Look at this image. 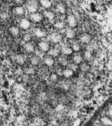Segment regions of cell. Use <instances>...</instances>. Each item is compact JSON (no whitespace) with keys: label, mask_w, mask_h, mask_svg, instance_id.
<instances>
[{"label":"cell","mask_w":112,"mask_h":126,"mask_svg":"<svg viewBox=\"0 0 112 126\" xmlns=\"http://www.w3.org/2000/svg\"><path fill=\"white\" fill-rule=\"evenodd\" d=\"M50 79L52 82H56V81L58 80V76L56 74H51V76H50Z\"/></svg>","instance_id":"cell-30"},{"label":"cell","mask_w":112,"mask_h":126,"mask_svg":"<svg viewBox=\"0 0 112 126\" xmlns=\"http://www.w3.org/2000/svg\"><path fill=\"white\" fill-rule=\"evenodd\" d=\"M109 114L111 115H112V106H111L110 108H109Z\"/></svg>","instance_id":"cell-33"},{"label":"cell","mask_w":112,"mask_h":126,"mask_svg":"<svg viewBox=\"0 0 112 126\" xmlns=\"http://www.w3.org/2000/svg\"><path fill=\"white\" fill-rule=\"evenodd\" d=\"M26 8L29 13H34L38 11V5L37 0H28L27 4H26Z\"/></svg>","instance_id":"cell-1"},{"label":"cell","mask_w":112,"mask_h":126,"mask_svg":"<svg viewBox=\"0 0 112 126\" xmlns=\"http://www.w3.org/2000/svg\"><path fill=\"white\" fill-rule=\"evenodd\" d=\"M90 69V66L86 62H82L80 64V69L81 71H83V72H87Z\"/></svg>","instance_id":"cell-23"},{"label":"cell","mask_w":112,"mask_h":126,"mask_svg":"<svg viewBox=\"0 0 112 126\" xmlns=\"http://www.w3.org/2000/svg\"><path fill=\"white\" fill-rule=\"evenodd\" d=\"M65 35L69 39H73L76 36V33H75V32L72 28H68L66 29V32H65Z\"/></svg>","instance_id":"cell-9"},{"label":"cell","mask_w":112,"mask_h":126,"mask_svg":"<svg viewBox=\"0 0 112 126\" xmlns=\"http://www.w3.org/2000/svg\"><path fill=\"white\" fill-rule=\"evenodd\" d=\"M34 34L35 35L36 37L38 38H45L46 36V32L43 29H42V28H35L34 29Z\"/></svg>","instance_id":"cell-7"},{"label":"cell","mask_w":112,"mask_h":126,"mask_svg":"<svg viewBox=\"0 0 112 126\" xmlns=\"http://www.w3.org/2000/svg\"><path fill=\"white\" fill-rule=\"evenodd\" d=\"M58 62L62 66H66L68 64V61L65 59V58L61 57V58H59V59H58Z\"/></svg>","instance_id":"cell-26"},{"label":"cell","mask_w":112,"mask_h":126,"mask_svg":"<svg viewBox=\"0 0 112 126\" xmlns=\"http://www.w3.org/2000/svg\"><path fill=\"white\" fill-rule=\"evenodd\" d=\"M63 108H64V105H58L57 107H56V111L60 112L61 110H63Z\"/></svg>","instance_id":"cell-32"},{"label":"cell","mask_w":112,"mask_h":126,"mask_svg":"<svg viewBox=\"0 0 112 126\" xmlns=\"http://www.w3.org/2000/svg\"><path fill=\"white\" fill-rule=\"evenodd\" d=\"M30 25H31V22L27 19H22L20 22V23H19V26H20V28L24 30L28 29V28H30Z\"/></svg>","instance_id":"cell-5"},{"label":"cell","mask_w":112,"mask_h":126,"mask_svg":"<svg viewBox=\"0 0 112 126\" xmlns=\"http://www.w3.org/2000/svg\"><path fill=\"white\" fill-rule=\"evenodd\" d=\"M91 57H92V54H91V51L90 50H87V51H84V59L85 60L89 61L91 59Z\"/></svg>","instance_id":"cell-25"},{"label":"cell","mask_w":112,"mask_h":126,"mask_svg":"<svg viewBox=\"0 0 112 126\" xmlns=\"http://www.w3.org/2000/svg\"><path fill=\"white\" fill-rule=\"evenodd\" d=\"M24 48H25V51L28 53H32L35 51V46L32 42H26L24 46Z\"/></svg>","instance_id":"cell-11"},{"label":"cell","mask_w":112,"mask_h":126,"mask_svg":"<svg viewBox=\"0 0 112 126\" xmlns=\"http://www.w3.org/2000/svg\"><path fill=\"white\" fill-rule=\"evenodd\" d=\"M62 75H63L65 78H67V79L71 78L74 75V71L71 69H66L62 72Z\"/></svg>","instance_id":"cell-17"},{"label":"cell","mask_w":112,"mask_h":126,"mask_svg":"<svg viewBox=\"0 0 112 126\" xmlns=\"http://www.w3.org/2000/svg\"><path fill=\"white\" fill-rule=\"evenodd\" d=\"M41 62V58L38 56H34L31 58V63L33 65H38Z\"/></svg>","instance_id":"cell-18"},{"label":"cell","mask_w":112,"mask_h":126,"mask_svg":"<svg viewBox=\"0 0 112 126\" xmlns=\"http://www.w3.org/2000/svg\"><path fill=\"white\" fill-rule=\"evenodd\" d=\"M91 40V36L89 34H87V33L82 34L80 37V41L82 43H84V44L89 43Z\"/></svg>","instance_id":"cell-10"},{"label":"cell","mask_w":112,"mask_h":126,"mask_svg":"<svg viewBox=\"0 0 112 126\" xmlns=\"http://www.w3.org/2000/svg\"><path fill=\"white\" fill-rule=\"evenodd\" d=\"M40 4L45 9H49L51 6V2L50 0H40Z\"/></svg>","instance_id":"cell-20"},{"label":"cell","mask_w":112,"mask_h":126,"mask_svg":"<svg viewBox=\"0 0 112 126\" xmlns=\"http://www.w3.org/2000/svg\"><path fill=\"white\" fill-rule=\"evenodd\" d=\"M30 19H31V20L33 21L34 22H40L43 20V15L41 13H39V12H36L30 15Z\"/></svg>","instance_id":"cell-4"},{"label":"cell","mask_w":112,"mask_h":126,"mask_svg":"<svg viewBox=\"0 0 112 126\" xmlns=\"http://www.w3.org/2000/svg\"><path fill=\"white\" fill-rule=\"evenodd\" d=\"M48 56H50L53 57V58L58 57L59 56V54H60V50H59L58 48H51V49L48 50Z\"/></svg>","instance_id":"cell-12"},{"label":"cell","mask_w":112,"mask_h":126,"mask_svg":"<svg viewBox=\"0 0 112 126\" xmlns=\"http://www.w3.org/2000/svg\"><path fill=\"white\" fill-rule=\"evenodd\" d=\"M84 58L82 57L80 54H75L73 57V62L75 65H80L83 62Z\"/></svg>","instance_id":"cell-15"},{"label":"cell","mask_w":112,"mask_h":126,"mask_svg":"<svg viewBox=\"0 0 112 126\" xmlns=\"http://www.w3.org/2000/svg\"><path fill=\"white\" fill-rule=\"evenodd\" d=\"M54 26L55 28H57V29H62V28L65 27V23L63 22L58 21V22H56L54 24Z\"/></svg>","instance_id":"cell-24"},{"label":"cell","mask_w":112,"mask_h":126,"mask_svg":"<svg viewBox=\"0 0 112 126\" xmlns=\"http://www.w3.org/2000/svg\"><path fill=\"white\" fill-rule=\"evenodd\" d=\"M71 48L74 51H79L81 50V46H80V44L78 42H75L73 45H72Z\"/></svg>","instance_id":"cell-27"},{"label":"cell","mask_w":112,"mask_h":126,"mask_svg":"<svg viewBox=\"0 0 112 126\" xmlns=\"http://www.w3.org/2000/svg\"><path fill=\"white\" fill-rule=\"evenodd\" d=\"M101 122L106 126H112V120L107 117H103L101 118Z\"/></svg>","instance_id":"cell-22"},{"label":"cell","mask_w":112,"mask_h":126,"mask_svg":"<svg viewBox=\"0 0 112 126\" xmlns=\"http://www.w3.org/2000/svg\"><path fill=\"white\" fill-rule=\"evenodd\" d=\"M81 121L80 118H77L76 120L73 122V126H79L81 125Z\"/></svg>","instance_id":"cell-31"},{"label":"cell","mask_w":112,"mask_h":126,"mask_svg":"<svg viewBox=\"0 0 112 126\" xmlns=\"http://www.w3.org/2000/svg\"><path fill=\"white\" fill-rule=\"evenodd\" d=\"M9 32L12 36H18V35H19V28L17 26L10 27L9 29Z\"/></svg>","instance_id":"cell-16"},{"label":"cell","mask_w":112,"mask_h":126,"mask_svg":"<svg viewBox=\"0 0 112 126\" xmlns=\"http://www.w3.org/2000/svg\"><path fill=\"white\" fill-rule=\"evenodd\" d=\"M14 12L17 15H22L25 13V9L22 6H16L14 9Z\"/></svg>","instance_id":"cell-19"},{"label":"cell","mask_w":112,"mask_h":126,"mask_svg":"<svg viewBox=\"0 0 112 126\" xmlns=\"http://www.w3.org/2000/svg\"><path fill=\"white\" fill-rule=\"evenodd\" d=\"M54 62H55V61L53 59V57H51L50 56L45 57V59H44V64L45 65L48 66V67L53 66Z\"/></svg>","instance_id":"cell-13"},{"label":"cell","mask_w":112,"mask_h":126,"mask_svg":"<svg viewBox=\"0 0 112 126\" xmlns=\"http://www.w3.org/2000/svg\"><path fill=\"white\" fill-rule=\"evenodd\" d=\"M23 40H24L25 42H30L32 40V35L30 34H25L24 35V37H23Z\"/></svg>","instance_id":"cell-29"},{"label":"cell","mask_w":112,"mask_h":126,"mask_svg":"<svg viewBox=\"0 0 112 126\" xmlns=\"http://www.w3.org/2000/svg\"><path fill=\"white\" fill-rule=\"evenodd\" d=\"M61 35L57 32H54L51 35V40L54 43H59L61 41Z\"/></svg>","instance_id":"cell-8"},{"label":"cell","mask_w":112,"mask_h":126,"mask_svg":"<svg viewBox=\"0 0 112 126\" xmlns=\"http://www.w3.org/2000/svg\"><path fill=\"white\" fill-rule=\"evenodd\" d=\"M67 23L69 25V27L73 28L77 26L78 21H77V19H76V18H75V15H69L67 17Z\"/></svg>","instance_id":"cell-2"},{"label":"cell","mask_w":112,"mask_h":126,"mask_svg":"<svg viewBox=\"0 0 112 126\" xmlns=\"http://www.w3.org/2000/svg\"><path fill=\"white\" fill-rule=\"evenodd\" d=\"M9 1H10V0H9Z\"/></svg>","instance_id":"cell-34"},{"label":"cell","mask_w":112,"mask_h":126,"mask_svg":"<svg viewBox=\"0 0 112 126\" xmlns=\"http://www.w3.org/2000/svg\"><path fill=\"white\" fill-rule=\"evenodd\" d=\"M38 47L39 48V50L42 51V52H47V51H48V50L50 49V46H49V44L45 41H42L40 42H38Z\"/></svg>","instance_id":"cell-3"},{"label":"cell","mask_w":112,"mask_h":126,"mask_svg":"<svg viewBox=\"0 0 112 126\" xmlns=\"http://www.w3.org/2000/svg\"><path fill=\"white\" fill-rule=\"evenodd\" d=\"M15 61L18 65H24L25 62V57L24 56V55H22V54H18V55H16L15 57Z\"/></svg>","instance_id":"cell-6"},{"label":"cell","mask_w":112,"mask_h":126,"mask_svg":"<svg viewBox=\"0 0 112 126\" xmlns=\"http://www.w3.org/2000/svg\"><path fill=\"white\" fill-rule=\"evenodd\" d=\"M44 15L46 18H47L48 19H49V20H53V19L55 18V15L54 12H52L51 11H45L44 12Z\"/></svg>","instance_id":"cell-21"},{"label":"cell","mask_w":112,"mask_h":126,"mask_svg":"<svg viewBox=\"0 0 112 126\" xmlns=\"http://www.w3.org/2000/svg\"><path fill=\"white\" fill-rule=\"evenodd\" d=\"M61 51L65 56H70V55L73 53V49H72V48H70L68 46H63L61 48Z\"/></svg>","instance_id":"cell-14"},{"label":"cell","mask_w":112,"mask_h":126,"mask_svg":"<svg viewBox=\"0 0 112 126\" xmlns=\"http://www.w3.org/2000/svg\"><path fill=\"white\" fill-rule=\"evenodd\" d=\"M57 11L58 12H60V13H61V14H64L65 12V8L62 5L58 4L57 5Z\"/></svg>","instance_id":"cell-28"}]
</instances>
